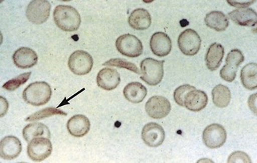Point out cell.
Segmentation results:
<instances>
[{
	"label": "cell",
	"mask_w": 257,
	"mask_h": 163,
	"mask_svg": "<svg viewBox=\"0 0 257 163\" xmlns=\"http://www.w3.org/2000/svg\"><path fill=\"white\" fill-rule=\"evenodd\" d=\"M31 74V72L22 73V74L19 75L17 77L13 78V79L6 82L3 86V88H4L6 90L10 91V92L17 90L21 86L24 85L30 79Z\"/></svg>",
	"instance_id": "cell-27"
},
{
	"label": "cell",
	"mask_w": 257,
	"mask_h": 163,
	"mask_svg": "<svg viewBox=\"0 0 257 163\" xmlns=\"http://www.w3.org/2000/svg\"><path fill=\"white\" fill-rule=\"evenodd\" d=\"M164 61H159L153 58H146L140 64L141 79L150 86L159 84L164 78Z\"/></svg>",
	"instance_id": "cell-3"
},
{
	"label": "cell",
	"mask_w": 257,
	"mask_h": 163,
	"mask_svg": "<svg viewBox=\"0 0 257 163\" xmlns=\"http://www.w3.org/2000/svg\"><path fill=\"white\" fill-rule=\"evenodd\" d=\"M103 66L116 67V68L127 69L137 74H141L140 69L132 62L122 59H111L103 64Z\"/></svg>",
	"instance_id": "cell-28"
},
{
	"label": "cell",
	"mask_w": 257,
	"mask_h": 163,
	"mask_svg": "<svg viewBox=\"0 0 257 163\" xmlns=\"http://www.w3.org/2000/svg\"><path fill=\"white\" fill-rule=\"evenodd\" d=\"M239 67L231 63H226L220 71V76L222 79L227 82H232L237 76Z\"/></svg>",
	"instance_id": "cell-29"
},
{
	"label": "cell",
	"mask_w": 257,
	"mask_h": 163,
	"mask_svg": "<svg viewBox=\"0 0 257 163\" xmlns=\"http://www.w3.org/2000/svg\"><path fill=\"white\" fill-rule=\"evenodd\" d=\"M226 129L219 124L207 126L202 133L204 144L210 148H221L226 143Z\"/></svg>",
	"instance_id": "cell-9"
},
{
	"label": "cell",
	"mask_w": 257,
	"mask_h": 163,
	"mask_svg": "<svg viewBox=\"0 0 257 163\" xmlns=\"http://www.w3.org/2000/svg\"><path fill=\"white\" fill-rule=\"evenodd\" d=\"M254 2H248V3H239V2H230L227 1L228 4L231 5L232 7L239 8V9H247V7L250 6V5L253 4Z\"/></svg>",
	"instance_id": "cell-32"
},
{
	"label": "cell",
	"mask_w": 257,
	"mask_h": 163,
	"mask_svg": "<svg viewBox=\"0 0 257 163\" xmlns=\"http://www.w3.org/2000/svg\"><path fill=\"white\" fill-rule=\"evenodd\" d=\"M96 81L99 87L111 91L116 89L120 83V75L114 69L103 68L98 72Z\"/></svg>",
	"instance_id": "cell-14"
},
{
	"label": "cell",
	"mask_w": 257,
	"mask_h": 163,
	"mask_svg": "<svg viewBox=\"0 0 257 163\" xmlns=\"http://www.w3.org/2000/svg\"><path fill=\"white\" fill-rule=\"evenodd\" d=\"M194 86L189 85V84H185L179 86L174 92V99L175 101L180 106L184 107V97L186 94L190 91L195 89Z\"/></svg>",
	"instance_id": "cell-30"
},
{
	"label": "cell",
	"mask_w": 257,
	"mask_h": 163,
	"mask_svg": "<svg viewBox=\"0 0 257 163\" xmlns=\"http://www.w3.org/2000/svg\"><path fill=\"white\" fill-rule=\"evenodd\" d=\"M24 138L30 142L36 137H45L50 139L51 132L49 127L43 123L35 122L27 124L22 131Z\"/></svg>",
	"instance_id": "cell-23"
},
{
	"label": "cell",
	"mask_w": 257,
	"mask_h": 163,
	"mask_svg": "<svg viewBox=\"0 0 257 163\" xmlns=\"http://www.w3.org/2000/svg\"><path fill=\"white\" fill-rule=\"evenodd\" d=\"M142 138L147 146L156 148L164 143L165 140V131L157 123H148L142 129Z\"/></svg>",
	"instance_id": "cell-11"
},
{
	"label": "cell",
	"mask_w": 257,
	"mask_h": 163,
	"mask_svg": "<svg viewBox=\"0 0 257 163\" xmlns=\"http://www.w3.org/2000/svg\"><path fill=\"white\" fill-rule=\"evenodd\" d=\"M67 129L73 136L81 137L88 133L90 121L84 115H74L67 123Z\"/></svg>",
	"instance_id": "cell-18"
},
{
	"label": "cell",
	"mask_w": 257,
	"mask_h": 163,
	"mask_svg": "<svg viewBox=\"0 0 257 163\" xmlns=\"http://www.w3.org/2000/svg\"><path fill=\"white\" fill-rule=\"evenodd\" d=\"M224 56V48L219 43H214L207 49L205 56L207 68L215 71L219 68Z\"/></svg>",
	"instance_id": "cell-20"
},
{
	"label": "cell",
	"mask_w": 257,
	"mask_h": 163,
	"mask_svg": "<svg viewBox=\"0 0 257 163\" xmlns=\"http://www.w3.org/2000/svg\"><path fill=\"white\" fill-rule=\"evenodd\" d=\"M228 18L239 26L254 27L257 23L256 11L252 9L234 10L228 14Z\"/></svg>",
	"instance_id": "cell-17"
},
{
	"label": "cell",
	"mask_w": 257,
	"mask_h": 163,
	"mask_svg": "<svg viewBox=\"0 0 257 163\" xmlns=\"http://www.w3.org/2000/svg\"><path fill=\"white\" fill-rule=\"evenodd\" d=\"M38 57L36 52L27 47H22L16 51L13 55V61L17 68L28 69L33 68L38 63Z\"/></svg>",
	"instance_id": "cell-15"
},
{
	"label": "cell",
	"mask_w": 257,
	"mask_h": 163,
	"mask_svg": "<svg viewBox=\"0 0 257 163\" xmlns=\"http://www.w3.org/2000/svg\"><path fill=\"white\" fill-rule=\"evenodd\" d=\"M123 95L127 101L132 103H140L148 95V89L141 83L132 82L124 88Z\"/></svg>",
	"instance_id": "cell-21"
},
{
	"label": "cell",
	"mask_w": 257,
	"mask_h": 163,
	"mask_svg": "<svg viewBox=\"0 0 257 163\" xmlns=\"http://www.w3.org/2000/svg\"><path fill=\"white\" fill-rule=\"evenodd\" d=\"M53 146L48 137H36L29 142L27 154L32 160L41 162L52 154Z\"/></svg>",
	"instance_id": "cell-5"
},
{
	"label": "cell",
	"mask_w": 257,
	"mask_h": 163,
	"mask_svg": "<svg viewBox=\"0 0 257 163\" xmlns=\"http://www.w3.org/2000/svg\"><path fill=\"white\" fill-rule=\"evenodd\" d=\"M129 25L136 30H146L152 24L151 14L147 10L138 9L134 10L127 19Z\"/></svg>",
	"instance_id": "cell-19"
},
{
	"label": "cell",
	"mask_w": 257,
	"mask_h": 163,
	"mask_svg": "<svg viewBox=\"0 0 257 163\" xmlns=\"http://www.w3.org/2000/svg\"><path fill=\"white\" fill-rule=\"evenodd\" d=\"M50 85L45 81H36L30 84L23 92V99L33 106H42L49 103L52 97Z\"/></svg>",
	"instance_id": "cell-2"
},
{
	"label": "cell",
	"mask_w": 257,
	"mask_h": 163,
	"mask_svg": "<svg viewBox=\"0 0 257 163\" xmlns=\"http://www.w3.org/2000/svg\"><path fill=\"white\" fill-rule=\"evenodd\" d=\"M208 103L207 94L202 90L193 89L184 97V107L191 111L199 112L203 110Z\"/></svg>",
	"instance_id": "cell-16"
},
{
	"label": "cell",
	"mask_w": 257,
	"mask_h": 163,
	"mask_svg": "<svg viewBox=\"0 0 257 163\" xmlns=\"http://www.w3.org/2000/svg\"><path fill=\"white\" fill-rule=\"evenodd\" d=\"M150 46L155 55L159 57H166L172 51V40L166 33L159 32L152 35Z\"/></svg>",
	"instance_id": "cell-13"
},
{
	"label": "cell",
	"mask_w": 257,
	"mask_h": 163,
	"mask_svg": "<svg viewBox=\"0 0 257 163\" xmlns=\"http://www.w3.org/2000/svg\"><path fill=\"white\" fill-rule=\"evenodd\" d=\"M213 103L218 108H223L227 107L231 101V95L230 89L223 84H218L213 88L212 91Z\"/></svg>",
	"instance_id": "cell-25"
},
{
	"label": "cell",
	"mask_w": 257,
	"mask_h": 163,
	"mask_svg": "<svg viewBox=\"0 0 257 163\" xmlns=\"http://www.w3.org/2000/svg\"><path fill=\"white\" fill-rule=\"evenodd\" d=\"M22 146L18 137L9 135L2 139L0 143V156L6 160L18 157L22 152Z\"/></svg>",
	"instance_id": "cell-12"
},
{
	"label": "cell",
	"mask_w": 257,
	"mask_h": 163,
	"mask_svg": "<svg viewBox=\"0 0 257 163\" xmlns=\"http://www.w3.org/2000/svg\"><path fill=\"white\" fill-rule=\"evenodd\" d=\"M228 162H251L250 157L248 154H245L243 151H234L229 155L228 158Z\"/></svg>",
	"instance_id": "cell-31"
},
{
	"label": "cell",
	"mask_w": 257,
	"mask_h": 163,
	"mask_svg": "<svg viewBox=\"0 0 257 163\" xmlns=\"http://www.w3.org/2000/svg\"><path fill=\"white\" fill-rule=\"evenodd\" d=\"M171 110L170 102L163 96H153L145 104V111L148 116L155 119L167 117Z\"/></svg>",
	"instance_id": "cell-10"
},
{
	"label": "cell",
	"mask_w": 257,
	"mask_h": 163,
	"mask_svg": "<svg viewBox=\"0 0 257 163\" xmlns=\"http://www.w3.org/2000/svg\"><path fill=\"white\" fill-rule=\"evenodd\" d=\"M204 23L207 27L217 32H223L229 27V19L221 11H211L204 18Z\"/></svg>",
	"instance_id": "cell-22"
},
{
	"label": "cell",
	"mask_w": 257,
	"mask_h": 163,
	"mask_svg": "<svg viewBox=\"0 0 257 163\" xmlns=\"http://www.w3.org/2000/svg\"><path fill=\"white\" fill-rule=\"evenodd\" d=\"M249 108L256 114V94L250 95L248 99Z\"/></svg>",
	"instance_id": "cell-33"
},
{
	"label": "cell",
	"mask_w": 257,
	"mask_h": 163,
	"mask_svg": "<svg viewBox=\"0 0 257 163\" xmlns=\"http://www.w3.org/2000/svg\"><path fill=\"white\" fill-rule=\"evenodd\" d=\"M68 67L72 73L77 76L88 74L93 67L92 56L84 51H76L70 56Z\"/></svg>",
	"instance_id": "cell-6"
},
{
	"label": "cell",
	"mask_w": 257,
	"mask_h": 163,
	"mask_svg": "<svg viewBox=\"0 0 257 163\" xmlns=\"http://www.w3.org/2000/svg\"><path fill=\"white\" fill-rule=\"evenodd\" d=\"M56 115H60V116H67V113L65 112L58 109V108H44L41 111L36 112L33 114L30 115V116L25 119L26 121H36L41 120V119H46V118L51 117V116H56Z\"/></svg>",
	"instance_id": "cell-26"
},
{
	"label": "cell",
	"mask_w": 257,
	"mask_h": 163,
	"mask_svg": "<svg viewBox=\"0 0 257 163\" xmlns=\"http://www.w3.org/2000/svg\"><path fill=\"white\" fill-rule=\"evenodd\" d=\"M1 117H3L7 113L8 108H9V103L3 97H1Z\"/></svg>",
	"instance_id": "cell-34"
},
{
	"label": "cell",
	"mask_w": 257,
	"mask_h": 163,
	"mask_svg": "<svg viewBox=\"0 0 257 163\" xmlns=\"http://www.w3.org/2000/svg\"><path fill=\"white\" fill-rule=\"evenodd\" d=\"M51 5L46 0H34L27 6V19L35 25H42L50 16Z\"/></svg>",
	"instance_id": "cell-8"
},
{
	"label": "cell",
	"mask_w": 257,
	"mask_h": 163,
	"mask_svg": "<svg viewBox=\"0 0 257 163\" xmlns=\"http://www.w3.org/2000/svg\"><path fill=\"white\" fill-rule=\"evenodd\" d=\"M53 16L56 25L63 31H76L81 25V16L77 10L72 6L64 5L57 6Z\"/></svg>",
	"instance_id": "cell-1"
},
{
	"label": "cell",
	"mask_w": 257,
	"mask_h": 163,
	"mask_svg": "<svg viewBox=\"0 0 257 163\" xmlns=\"http://www.w3.org/2000/svg\"><path fill=\"white\" fill-rule=\"evenodd\" d=\"M116 48L122 55L130 58L140 57L143 53V45L135 35H120L116 41Z\"/></svg>",
	"instance_id": "cell-4"
},
{
	"label": "cell",
	"mask_w": 257,
	"mask_h": 163,
	"mask_svg": "<svg viewBox=\"0 0 257 163\" xmlns=\"http://www.w3.org/2000/svg\"><path fill=\"white\" fill-rule=\"evenodd\" d=\"M240 80L244 87L248 90L257 88V65L249 63L242 68L240 72Z\"/></svg>",
	"instance_id": "cell-24"
},
{
	"label": "cell",
	"mask_w": 257,
	"mask_h": 163,
	"mask_svg": "<svg viewBox=\"0 0 257 163\" xmlns=\"http://www.w3.org/2000/svg\"><path fill=\"white\" fill-rule=\"evenodd\" d=\"M178 43L179 49L183 54L194 56L200 50L202 40L194 30L187 29L179 35Z\"/></svg>",
	"instance_id": "cell-7"
}]
</instances>
